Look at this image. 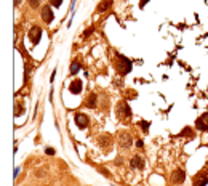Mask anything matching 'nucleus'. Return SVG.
Segmentation results:
<instances>
[{"label": "nucleus", "instance_id": "nucleus-1", "mask_svg": "<svg viewBox=\"0 0 208 186\" xmlns=\"http://www.w3.org/2000/svg\"><path fill=\"white\" fill-rule=\"evenodd\" d=\"M115 68H117V71L122 74V76H125V74H128L130 71H131V68H133V64H131V61H130L127 56H123V55H120V53H117V56H115Z\"/></svg>", "mask_w": 208, "mask_h": 186}, {"label": "nucleus", "instance_id": "nucleus-2", "mask_svg": "<svg viewBox=\"0 0 208 186\" xmlns=\"http://www.w3.org/2000/svg\"><path fill=\"white\" fill-rule=\"evenodd\" d=\"M117 112H118V117L120 119H130V116H131V109H130V106L125 101H120L118 103V109H117Z\"/></svg>", "mask_w": 208, "mask_h": 186}, {"label": "nucleus", "instance_id": "nucleus-3", "mask_svg": "<svg viewBox=\"0 0 208 186\" xmlns=\"http://www.w3.org/2000/svg\"><path fill=\"white\" fill-rule=\"evenodd\" d=\"M118 143H120L122 148L128 149L130 146L133 145V138L130 133H127V132H120V135H118Z\"/></svg>", "mask_w": 208, "mask_h": 186}, {"label": "nucleus", "instance_id": "nucleus-4", "mask_svg": "<svg viewBox=\"0 0 208 186\" xmlns=\"http://www.w3.org/2000/svg\"><path fill=\"white\" fill-rule=\"evenodd\" d=\"M40 37H42V29L38 26H34V28L29 31V40L32 42V45H37L40 42Z\"/></svg>", "mask_w": 208, "mask_h": 186}, {"label": "nucleus", "instance_id": "nucleus-5", "mask_svg": "<svg viewBox=\"0 0 208 186\" xmlns=\"http://www.w3.org/2000/svg\"><path fill=\"white\" fill-rule=\"evenodd\" d=\"M75 124H77V127L79 128H87L88 127V116L87 114H83V112H79V114H75Z\"/></svg>", "mask_w": 208, "mask_h": 186}, {"label": "nucleus", "instance_id": "nucleus-6", "mask_svg": "<svg viewBox=\"0 0 208 186\" xmlns=\"http://www.w3.org/2000/svg\"><path fill=\"white\" fill-rule=\"evenodd\" d=\"M42 19L45 21L47 24H48V23H51V21L55 19V14H53L51 8H50L48 5H45V7L42 8Z\"/></svg>", "mask_w": 208, "mask_h": 186}, {"label": "nucleus", "instance_id": "nucleus-7", "mask_svg": "<svg viewBox=\"0 0 208 186\" xmlns=\"http://www.w3.org/2000/svg\"><path fill=\"white\" fill-rule=\"evenodd\" d=\"M184 180H186V172H184V170H181V169L174 170V172H173V175H171V181H173V183H176V185L183 183Z\"/></svg>", "mask_w": 208, "mask_h": 186}, {"label": "nucleus", "instance_id": "nucleus-8", "mask_svg": "<svg viewBox=\"0 0 208 186\" xmlns=\"http://www.w3.org/2000/svg\"><path fill=\"white\" fill-rule=\"evenodd\" d=\"M98 143H99L101 148L104 149H111V143H112V138L109 135H103V136L98 138Z\"/></svg>", "mask_w": 208, "mask_h": 186}, {"label": "nucleus", "instance_id": "nucleus-9", "mask_svg": "<svg viewBox=\"0 0 208 186\" xmlns=\"http://www.w3.org/2000/svg\"><path fill=\"white\" fill-rule=\"evenodd\" d=\"M130 165H131L133 169L142 170V169H144V161H142L141 156H135V157H131V162H130Z\"/></svg>", "mask_w": 208, "mask_h": 186}, {"label": "nucleus", "instance_id": "nucleus-10", "mask_svg": "<svg viewBox=\"0 0 208 186\" xmlns=\"http://www.w3.org/2000/svg\"><path fill=\"white\" fill-rule=\"evenodd\" d=\"M69 90H70V93H74V95H79V93L82 92V80H79V79L72 80L70 85H69Z\"/></svg>", "mask_w": 208, "mask_h": 186}, {"label": "nucleus", "instance_id": "nucleus-11", "mask_svg": "<svg viewBox=\"0 0 208 186\" xmlns=\"http://www.w3.org/2000/svg\"><path fill=\"white\" fill-rule=\"evenodd\" d=\"M208 183V176H205L203 173L194 176V186H205Z\"/></svg>", "mask_w": 208, "mask_h": 186}, {"label": "nucleus", "instance_id": "nucleus-12", "mask_svg": "<svg viewBox=\"0 0 208 186\" xmlns=\"http://www.w3.org/2000/svg\"><path fill=\"white\" fill-rule=\"evenodd\" d=\"M195 127H197V130H200V132H207L208 130V122L205 121V119L198 117L197 122H195Z\"/></svg>", "mask_w": 208, "mask_h": 186}, {"label": "nucleus", "instance_id": "nucleus-13", "mask_svg": "<svg viewBox=\"0 0 208 186\" xmlns=\"http://www.w3.org/2000/svg\"><path fill=\"white\" fill-rule=\"evenodd\" d=\"M111 3H112V0H103L99 5H98V13H103V11H106V10H109V7H111Z\"/></svg>", "mask_w": 208, "mask_h": 186}, {"label": "nucleus", "instance_id": "nucleus-14", "mask_svg": "<svg viewBox=\"0 0 208 186\" xmlns=\"http://www.w3.org/2000/svg\"><path fill=\"white\" fill-rule=\"evenodd\" d=\"M96 100H98L96 93H91L90 96H88V100H87V106L88 107H96Z\"/></svg>", "mask_w": 208, "mask_h": 186}, {"label": "nucleus", "instance_id": "nucleus-15", "mask_svg": "<svg viewBox=\"0 0 208 186\" xmlns=\"http://www.w3.org/2000/svg\"><path fill=\"white\" fill-rule=\"evenodd\" d=\"M79 71H80V63H79V61H74L72 64H70V69H69L70 76H75Z\"/></svg>", "mask_w": 208, "mask_h": 186}, {"label": "nucleus", "instance_id": "nucleus-16", "mask_svg": "<svg viewBox=\"0 0 208 186\" xmlns=\"http://www.w3.org/2000/svg\"><path fill=\"white\" fill-rule=\"evenodd\" d=\"M139 127H141L142 130H144L146 133H147V130H149V122H146V121H141V122H139Z\"/></svg>", "mask_w": 208, "mask_h": 186}, {"label": "nucleus", "instance_id": "nucleus-17", "mask_svg": "<svg viewBox=\"0 0 208 186\" xmlns=\"http://www.w3.org/2000/svg\"><path fill=\"white\" fill-rule=\"evenodd\" d=\"M98 170H99V172L103 173L104 176H107V178H111V172H107V170L104 169V167H98Z\"/></svg>", "mask_w": 208, "mask_h": 186}, {"label": "nucleus", "instance_id": "nucleus-18", "mask_svg": "<svg viewBox=\"0 0 208 186\" xmlns=\"http://www.w3.org/2000/svg\"><path fill=\"white\" fill-rule=\"evenodd\" d=\"M38 3H40V0H29V5H31L32 8H37Z\"/></svg>", "mask_w": 208, "mask_h": 186}, {"label": "nucleus", "instance_id": "nucleus-19", "mask_svg": "<svg viewBox=\"0 0 208 186\" xmlns=\"http://www.w3.org/2000/svg\"><path fill=\"white\" fill-rule=\"evenodd\" d=\"M50 3H51L53 7H59V5L62 3V0H50Z\"/></svg>", "mask_w": 208, "mask_h": 186}, {"label": "nucleus", "instance_id": "nucleus-20", "mask_svg": "<svg viewBox=\"0 0 208 186\" xmlns=\"http://www.w3.org/2000/svg\"><path fill=\"white\" fill-rule=\"evenodd\" d=\"M91 32H93V28H88V29H87V31L83 32V37H88V35H90V34H91Z\"/></svg>", "mask_w": 208, "mask_h": 186}, {"label": "nucleus", "instance_id": "nucleus-21", "mask_svg": "<svg viewBox=\"0 0 208 186\" xmlns=\"http://www.w3.org/2000/svg\"><path fill=\"white\" fill-rule=\"evenodd\" d=\"M45 152H47V154H50V156H53V154H55V149H53V148H47Z\"/></svg>", "mask_w": 208, "mask_h": 186}, {"label": "nucleus", "instance_id": "nucleus-22", "mask_svg": "<svg viewBox=\"0 0 208 186\" xmlns=\"http://www.w3.org/2000/svg\"><path fill=\"white\" fill-rule=\"evenodd\" d=\"M136 146H138V148H142V146H144V143H142V140H138V141H136Z\"/></svg>", "mask_w": 208, "mask_h": 186}, {"label": "nucleus", "instance_id": "nucleus-23", "mask_svg": "<svg viewBox=\"0 0 208 186\" xmlns=\"http://www.w3.org/2000/svg\"><path fill=\"white\" fill-rule=\"evenodd\" d=\"M200 117H202V119H205V121H207V122H208V112H205V114H202V116H200Z\"/></svg>", "mask_w": 208, "mask_h": 186}, {"label": "nucleus", "instance_id": "nucleus-24", "mask_svg": "<svg viewBox=\"0 0 208 186\" xmlns=\"http://www.w3.org/2000/svg\"><path fill=\"white\" fill-rule=\"evenodd\" d=\"M115 164H117V165H120V164H123V159H120V157H118L117 161H115Z\"/></svg>", "mask_w": 208, "mask_h": 186}, {"label": "nucleus", "instance_id": "nucleus-25", "mask_svg": "<svg viewBox=\"0 0 208 186\" xmlns=\"http://www.w3.org/2000/svg\"><path fill=\"white\" fill-rule=\"evenodd\" d=\"M19 167H16V169H14V178H16V176H18V173H19Z\"/></svg>", "mask_w": 208, "mask_h": 186}, {"label": "nucleus", "instance_id": "nucleus-26", "mask_svg": "<svg viewBox=\"0 0 208 186\" xmlns=\"http://www.w3.org/2000/svg\"><path fill=\"white\" fill-rule=\"evenodd\" d=\"M55 76H56V71H53V72H51V79H50V82H53V80H55Z\"/></svg>", "mask_w": 208, "mask_h": 186}, {"label": "nucleus", "instance_id": "nucleus-27", "mask_svg": "<svg viewBox=\"0 0 208 186\" xmlns=\"http://www.w3.org/2000/svg\"><path fill=\"white\" fill-rule=\"evenodd\" d=\"M147 2H149V0H142V2H141V7H144V5L147 3Z\"/></svg>", "mask_w": 208, "mask_h": 186}, {"label": "nucleus", "instance_id": "nucleus-28", "mask_svg": "<svg viewBox=\"0 0 208 186\" xmlns=\"http://www.w3.org/2000/svg\"><path fill=\"white\" fill-rule=\"evenodd\" d=\"M19 3H21V0H14V7H18Z\"/></svg>", "mask_w": 208, "mask_h": 186}]
</instances>
